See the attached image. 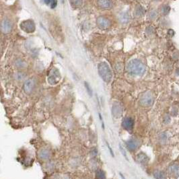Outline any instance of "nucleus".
Returning a JSON list of instances; mask_svg holds the SVG:
<instances>
[{
    "mask_svg": "<svg viewBox=\"0 0 179 179\" xmlns=\"http://www.w3.org/2000/svg\"><path fill=\"white\" fill-rule=\"evenodd\" d=\"M168 172L173 177H177L179 176V166L178 164H172L168 168Z\"/></svg>",
    "mask_w": 179,
    "mask_h": 179,
    "instance_id": "obj_15",
    "label": "nucleus"
},
{
    "mask_svg": "<svg viewBox=\"0 0 179 179\" xmlns=\"http://www.w3.org/2000/svg\"><path fill=\"white\" fill-rule=\"evenodd\" d=\"M25 77L24 74L22 73V72H18L16 74V79L18 81H21Z\"/></svg>",
    "mask_w": 179,
    "mask_h": 179,
    "instance_id": "obj_24",
    "label": "nucleus"
},
{
    "mask_svg": "<svg viewBox=\"0 0 179 179\" xmlns=\"http://www.w3.org/2000/svg\"><path fill=\"white\" fill-rule=\"evenodd\" d=\"M136 159L138 162L141 164H146L148 163L149 161L148 156L143 152H141L140 154H138L137 155Z\"/></svg>",
    "mask_w": 179,
    "mask_h": 179,
    "instance_id": "obj_13",
    "label": "nucleus"
},
{
    "mask_svg": "<svg viewBox=\"0 0 179 179\" xmlns=\"http://www.w3.org/2000/svg\"><path fill=\"white\" fill-rule=\"evenodd\" d=\"M134 126V121L131 117H125L122 121V127L127 131H131Z\"/></svg>",
    "mask_w": 179,
    "mask_h": 179,
    "instance_id": "obj_10",
    "label": "nucleus"
},
{
    "mask_svg": "<svg viewBox=\"0 0 179 179\" xmlns=\"http://www.w3.org/2000/svg\"><path fill=\"white\" fill-rule=\"evenodd\" d=\"M154 102V95L151 92H146L141 95L140 99V103L144 107H149Z\"/></svg>",
    "mask_w": 179,
    "mask_h": 179,
    "instance_id": "obj_4",
    "label": "nucleus"
},
{
    "mask_svg": "<svg viewBox=\"0 0 179 179\" xmlns=\"http://www.w3.org/2000/svg\"><path fill=\"white\" fill-rule=\"evenodd\" d=\"M106 146H107L108 149H109V152H110V154H111V155H112V157H115V155H114V153H113V151H112V148H111V146H110V144L108 143V141H106Z\"/></svg>",
    "mask_w": 179,
    "mask_h": 179,
    "instance_id": "obj_26",
    "label": "nucleus"
},
{
    "mask_svg": "<svg viewBox=\"0 0 179 179\" xmlns=\"http://www.w3.org/2000/svg\"><path fill=\"white\" fill-rule=\"evenodd\" d=\"M135 12H136V14L138 16H141L143 15L144 14V9L141 6H138L136 9V11H135Z\"/></svg>",
    "mask_w": 179,
    "mask_h": 179,
    "instance_id": "obj_21",
    "label": "nucleus"
},
{
    "mask_svg": "<svg viewBox=\"0 0 179 179\" xmlns=\"http://www.w3.org/2000/svg\"><path fill=\"white\" fill-rule=\"evenodd\" d=\"M96 179H106V174L102 170H98L96 172Z\"/></svg>",
    "mask_w": 179,
    "mask_h": 179,
    "instance_id": "obj_18",
    "label": "nucleus"
},
{
    "mask_svg": "<svg viewBox=\"0 0 179 179\" xmlns=\"http://www.w3.org/2000/svg\"><path fill=\"white\" fill-rule=\"evenodd\" d=\"M51 8H54L56 7L57 5V0H51Z\"/></svg>",
    "mask_w": 179,
    "mask_h": 179,
    "instance_id": "obj_28",
    "label": "nucleus"
},
{
    "mask_svg": "<svg viewBox=\"0 0 179 179\" xmlns=\"http://www.w3.org/2000/svg\"><path fill=\"white\" fill-rule=\"evenodd\" d=\"M125 145L129 151L134 152L139 148L140 143L139 141H137L136 140L131 139L128 141H127L125 142Z\"/></svg>",
    "mask_w": 179,
    "mask_h": 179,
    "instance_id": "obj_11",
    "label": "nucleus"
},
{
    "mask_svg": "<svg viewBox=\"0 0 179 179\" xmlns=\"http://www.w3.org/2000/svg\"><path fill=\"white\" fill-rule=\"evenodd\" d=\"M119 20L120 22L123 24H127L128 23L130 20V17L129 15L127 13H123L122 14H121V16L119 17Z\"/></svg>",
    "mask_w": 179,
    "mask_h": 179,
    "instance_id": "obj_17",
    "label": "nucleus"
},
{
    "mask_svg": "<svg viewBox=\"0 0 179 179\" xmlns=\"http://www.w3.org/2000/svg\"><path fill=\"white\" fill-rule=\"evenodd\" d=\"M120 176H121V177H122V178H123V179H125V177H123V174H121V173H120Z\"/></svg>",
    "mask_w": 179,
    "mask_h": 179,
    "instance_id": "obj_30",
    "label": "nucleus"
},
{
    "mask_svg": "<svg viewBox=\"0 0 179 179\" xmlns=\"http://www.w3.org/2000/svg\"><path fill=\"white\" fill-rule=\"evenodd\" d=\"M20 28L27 33H33L36 30L35 23L32 20H24L20 24Z\"/></svg>",
    "mask_w": 179,
    "mask_h": 179,
    "instance_id": "obj_5",
    "label": "nucleus"
},
{
    "mask_svg": "<svg viewBox=\"0 0 179 179\" xmlns=\"http://www.w3.org/2000/svg\"><path fill=\"white\" fill-rule=\"evenodd\" d=\"M63 1H64V0H62V2H63Z\"/></svg>",
    "mask_w": 179,
    "mask_h": 179,
    "instance_id": "obj_31",
    "label": "nucleus"
},
{
    "mask_svg": "<svg viewBox=\"0 0 179 179\" xmlns=\"http://www.w3.org/2000/svg\"><path fill=\"white\" fill-rule=\"evenodd\" d=\"M70 4L74 8H78L82 4V0H70Z\"/></svg>",
    "mask_w": 179,
    "mask_h": 179,
    "instance_id": "obj_19",
    "label": "nucleus"
},
{
    "mask_svg": "<svg viewBox=\"0 0 179 179\" xmlns=\"http://www.w3.org/2000/svg\"><path fill=\"white\" fill-rule=\"evenodd\" d=\"M157 17V12L155 10H152L149 13V18L152 20L155 19Z\"/></svg>",
    "mask_w": 179,
    "mask_h": 179,
    "instance_id": "obj_25",
    "label": "nucleus"
},
{
    "mask_svg": "<svg viewBox=\"0 0 179 179\" xmlns=\"http://www.w3.org/2000/svg\"><path fill=\"white\" fill-rule=\"evenodd\" d=\"M12 23L10 21L9 19L5 18L2 21L1 24V28L2 31L5 34L10 33V32L12 30Z\"/></svg>",
    "mask_w": 179,
    "mask_h": 179,
    "instance_id": "obj_8",
    "label": "nucleus"
},
{
    "mask_svg": "<svg viewBox=\"0 0 179 179\" xmlns=\"http://www.w3.org/2000/svg\"><path fill=\"white\" fill-rule=\"evenodd\" d=\"M18 67H20V68H23L24 67V66L26 65V63H24V64H23V61L21 60H18L17 61H16V64Z\"/></svg>",
    "mask_w": 179,
    "mask_h": 179,
    "instance_id": "obj_27",
    "label": "nucleus"
},
{
    "mask_svg": "<svg viewBox=\"0 0 179 179\" xmlns=\"http://www.w3.org/2000/svg\"><path fill=\"white\" fill-rule=\"evenodd\" d=\"M119 149H120V151L121 152V154H122V155L124 156V158H125L127 160H128L127 155V154H126L125 149H124V147L122 145H121V143L119 144Z\"/></svg>",
    "mask_w": 179,
    "mask_h": 179,
    "instance_id": "obj_22",
    "label": "nucleus"
},
{
    "mask_svg": "<svg viewBox=\"0 0 179 179\" xmlns=\"http://www.w3.org/2000/svg\"><path fill=\"white\" fill-rule=\"evenodd\" d=\"M45 2L47 4H51V0H45Z\"/></svg>",
    "mask_w": 179,
    "mask_h": 179,
    "instance_id": "obj_29",
    "label": "nucleus"
},
{
    "mask_svg": "<svg viewBox=\"0 0 179 179\" xmlns=\"http://www.w3.org/2000/svg\"><path fill=\"white\" fill-rule=\"evenodd\" d=\"M35 87V80L33 78L27 80L24 83V91L26 94H30Z\"/></svg>",
    "mask_w": 179,
    "mask_h": 179,
    "instance_id": "obj_7",
    "label": "nucleus"
},
{
    "mask_svg": "<svg viewBox=\"0 0 179 179\" xmlns=\"http://www.w3.org/2000/svg\"><path fill=\"white\" fill-rule=\"evenodd\" d=\"M170 8L168 5H164V6L162 8V12L164 15H167L170 12Z\"/></svg>",
    "mask_w": 179,
    "mask_h": 179,
    "instance_id": "obj_23",
    "label": "nucleus"
},
{
    "mask_svg": "<svg viewBox=\"0 0 179 179\" xmlns=\"http://www.w3.org/2000/svg\"><path fill=\"white\" fill-rule=\"evenodd\" d=\"M123 114V108L119 103L115 102L112 106V115L115 118H119Z\"/></svg>",
    "mask_w": 179,
    "mask_h": 179,
    "instance_id": "obj_9",
    "label": "nucleus"
},
{
    "mask_svg": "<svg viewBox=\"0 0 179 179\" xmlns=\"http://www.w3.org/2000/svg\"><path fill=\"white\" fill-rule=\"evenodd\" d=\"M126 69L128 73L131 76H140L145 73L146 68L141 61L134 59L129 61L127 65Z\"/></svg>",
    "mask_w": 179,
    "mask_h": 179,
    "instance_id": "obj_1",
    "label": "nucleus"
},
{
    "mask_svg": "<svg viewBox=\"0 0 179 179\" xmlns=\"http://www.w3.org/2000/svg\"><path fill=\"white\" fill-rule=\"evenodd\" d=\"M153 175H154V177L155 179H166V178L165 173L162 171H161V170H155V171H154Z\"/></svg>",
    "mask_w": 179,
    "mask_h": 179,
    "instance_id": "obj_16",
    "label": "nucleus"
},
{
    "mask_svg": "<svg viewBox=\"0 0 179 179\" xmlns=\"http://www.w3.org/2000/svg\"><path fill=\"white\" fill-rule=\"evenodd\" d=\"M84 85H85V88L86 89V91H87L88 95L90 96H92V90L90 87V86L89 85V83L88 82H85Z\"/></svg>",
    "mask_w": 179,
    "mask_h": 179,
    "instance_id": "obj_20",
    "label": "nucleus"
},
{
    "mask_svg": "<svg viewBox=\"0 0 179 179\" xmlns=\"http://www.w3.org/2000/svg\"><path fill=\"white\" fill-rule=\"evenodd\" d=\"M61 78V76L60 71L58 69L53 68L49 73L47 81L51 85H56L60 82Z\"/></svg>",
    "mask_w": 179,
    "mask_h": 179,
    "instance_id": "obj_3",
    "label": "nucleus"
},
{
    "mask_svg": "<svg viewBox=\"0 0 179 179\" xmlns=\"http://www.w3.org/2000/svg\"><path fill=\"white\" fill-rule=\"evenodd\" d=\"M97 27L101 30L107 29L111 25V22L110 20L104 16H100L96 20Z\"/></svg>",
    "mask_w": 179,
    "mask_h": 179,
    "instance_id": "obj_6",
    "label": "nucleus"
},
{
    "mask_svg": "<svg viewBox=\"0 0 179 179\" xmlns=\"http://www.w3.org/2000/svg\"><path fill=\"white\" fill-rule=\"evenodd\" d=\"M51 152L48 149H42L39 153V156L41 160H48L51 157Z\"/></svg>",
    "mask_w": 179,
    "mask_h": 179,
    "instance_id": "obj_14",
    "label": "nucleus"
},
{
    "mask_svg": "<svg viewBox=\"0 0 179 179\" xmlns=\"http://www.w3.org/2000/svg\"><path fill=\"white\" fill-rule=\"evenodd\" d=\"M99 76L104 82L109 83L112 79V71L109 65L105 62H101L98 66Z\"/></svg>",
    "mask_w": 179,
    "mask_h": 179,
    "instance_id": "obj_2",
    "label": "nucleus"
},
{
    "mask_svg": "<svg viewBox=\"0 0 179 179\" xmlns=\"http://www.w3.org/2000/svg\"><path fill=\"white\" fill-rule=\"evenodd\" d=\"M97 4L102 9H111L113 5L111 0H98Z\"/></svg>",
    "mask_w": 179,
    "mask_h": 179,
    "instance_id": "obj_12",
    "label": "nucleus"
}]
</instances>
